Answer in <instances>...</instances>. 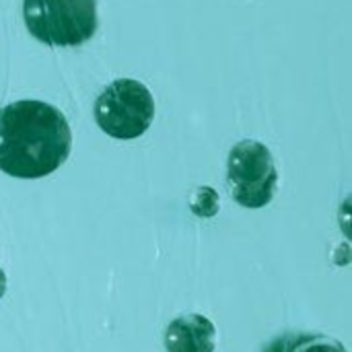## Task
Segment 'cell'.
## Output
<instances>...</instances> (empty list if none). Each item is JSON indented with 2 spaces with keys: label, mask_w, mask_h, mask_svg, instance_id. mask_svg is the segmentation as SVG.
I'll use <instances>...</instances> for the list:
<instances>
[{
  "label": "cell",
  "mask_w": 352,
  "mask_h": 352,
  "mask_svg": "<svg viewBox=\"0 0 352 352\" xmlns=\"http://www.w3.org/2000/svg\"><path fill=\"white\" fill-rule=\"evenodd\" d=\"M190 208L196 217L210 219L219 212V194L212 188H198L190 200Z\"/></svg>",
  "instance_id": "obj_7"
},
{
  "label": "cell",
  "mask_w": 352,
  "mask_h": 352,
  "mask_svg": "<svg viewBox=\"0 0 352 352\" xmlns=\"http://www.w3.org/2000/svg\"><path fill=\"white\" fill-rule=\"evenodd\" d=\"M227 182L231 196L245 208H264L278 188V171L270 148L258 140L237 142L229 153Z\"/></svg>",
  "instance_id": "obj_4"
},
{
  "label": "cell",
  "mask_w": 352,
  "mask_h": 352,
  "mask_svg": "<svg viewBox=\"0 0 352 352\" xmlns=\"http://www.w3.org/2000/svg\"><path fill=\"white\" fill-rule=\"evenodd\" d=\"M4 291H6V276H4V272L0 270V297L4 295Z\"/></svg>",
  "instance_id": "obj_8"
},
{
  "label": "cell",
  "mask_w": 352,
  "mask_h": 352,
  "mask_svg": "<svg viewBox=\"0 0 352 352\" xmlns=\"http://www.w3.org/2000/svg\"><path fill=\"white\" fill-rule=\"evenodd\" d=\"M217 344L214 324L198 314L182 316L167 326V352H212Z\"/></svg>",
  "instance_id": "obj_5"
},
{
  "label": "cell",
  "mask_w": 352,
  "mask_h": 352,
  "mask_svg": "<svg viewBox=\"0 0 352 352\" xmlns=\"http://www.w3.org/2000/svg\"><path fill=\"white\" fill-rule=\"evenodd\" d=\"M72 132L60 109L23 99L0 107V171L19 179H39L64 165Z\"/></svg>",
  "instance_id": "obj_1"
},
{
  "label": "cell",
  "mask_w": 352,
  "mask_h": 352,
  "mask_svg": "<svg viewBox=\"0 0 352 352\" xmlns=\"http://www.w3.org/2000/svg\"><path fill=\"white\" fill-rule=\"evenodd\" d=\"M95 120L107 136L134 140L151 128L155 120V99L142 82L118 78L97 97Z\"/></svg>",
  "instance_id": "obj_3"
},
{
  "label": "cell",
  "mask_w": 352,
  "mask_h": 352,
  "mask_svg": "<svg viewBox=\"0 0 352 352\" xmlns=\"http://www.w3.org/2000/svg\"><path fill=\"white\" fill-rule=\"evenodd\" d=\"M264 352H346L342 342L322 334H293L278 338Z\"/></svg>",
  "instance_id": "obj_6"
},
{
  "label": "cell",
  "mask_w": 352,
  "mask_h": 352,
  "mask_svg": "<svg viewBox=\"0 0 352 352\" xmlns=\"http://www.w3.org/2000/svg\"><path fill=\"white\" fill-rule=\"evenodd\" d=\"M29 33L58 47H74L97 31V0H23Z\"/></svg>",
  "instance_id": "obj_2"
}]
</instances>
